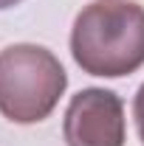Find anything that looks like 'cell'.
<instances>
[{
    "mask_svg": "<svg viewBox=\"0 0 144 146\" xmlns=\"http://www.w3.org/2000/svg\"><path fill=\"white\" fill-rule=\"evenodd\" d=\"M68 146H124L127 121L122 96L105 87H85L68 101L62 118Z\"/></svg>",
    "mask_w": 144,
    "mask_h": 146,
    "instance_id": "obj_3",
    "label": "cell"
},
{
    "mask_svg": "<svg viewBox=\"0 0 144 146\" xmlns=\"http://www.w3.org/2000/svg\"><path fill=\"white\" fill-rule=\"evenodd\" d=\"M133 118H136V129H139V138L144 143V84L139 87L136 98H133Z\"/></svg>",
    "mask_w": 144,
    "mask_h": 146,
    "instance_id": "obj_4",
    "label": "cell"
},
{
    "mask_svg": "<svg viewBox=\"0 0 144 146\" xmlns=\"http://www.w3.org/2000/svg\"><path fill=\"white\" fill-rule=\"evenodd\" d=\"M68 73L48 48L17 42L0 51V115L11 124H40L57 110Z\"/></svg>",
    "mask_w": 144,
    "mask_h": 146,
    "instance_id": "obj_2",
    "label": "cell"
},
{
    "mask_svg": "<svg viewBox=\"0 0 144 146\" xmlns=\"http://www.w3.org/2000/svg\"><path fill=\"white\" fill-rule=\"evenodd\" d=\"M71 56L88 76L136 73L144 65V6L133 0L88 3L73 20Z\"/></svg>",
    "mask_w": 144,
    "mask_h": 146,
    "instance_id": "obj_1",
    "label": "cell"
},
{
    "mask_svg": "<svg viewBox=\"0 0 144 146\" xmlns=\"http://www.w3.org/2000/svg\"><path fill=\"white\" fill-rule=\"evenodd\" d=\"M17 3H23V0H0V11H3V9H11V6H17Z\"/></svg>",
    "mask_w": 144,
    "mask_h": 146,
    "instance_id": "obj_5",
    "label": "cell"
}]
</instances>
